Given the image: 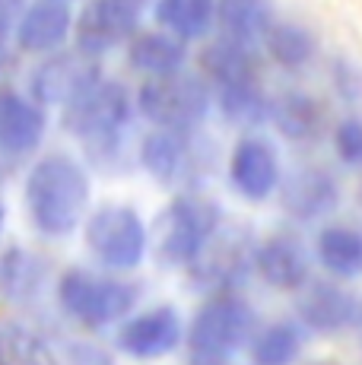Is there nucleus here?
Masks as SVG:
<instances>
[{"label":"nucleus","mask_w":362,"mask_h":365,"mask_svg":"<svg viewBox=\"0 0 362 365\" xmlns=\"http://www.w3.org/2000/svg\"><path fill=\"white\" fill-rule=\"evenodd\" d=\"M200 67H204L207 76L217 83V89L242 86V83L257 80L254 48L239 45V41L226 38V35L204 48V54H200Z\"/></svg>","instance_id":"nucleus-21"},{"label":"nucleus","mask_w":362,"mask_h":365,"mask_svg":"<svg viewBox=\"0 0 362 365\" xmlns=\"http://www.w3.org/2000/svg\"><path fill=\"white\" fill-rule=\"evenodd\" d=\"M45 111L16 93H0V153L26 156L41 143Z\"/></svg>","instance_id":"nucleus-19"},{"label":"nucleus","mask_w":362,"mask_h":365,"mask_svg":"<svg viewBox=\"0 0 362 365\" xmlns=\"http://www.w3.org/2000/svg\"><path fill=\"white\" fill-rule=\"evenodd\" d=\"M93 255L111 270H130L146 255V226L130 207H102L86 222Z\"/></svg>","instance_id":"nucleus-6"},{"label":"nucleus","mask_w":362,"mask_h":365,"mask_svg":"<svg viewBox=\"0 0 362 365\" xmlns=\"http://www.w3.org/2000/svg\"><path fill=\"white\" fill-rule=\"evenodd\" d=\"M137 105L156 128L191 130L210 111V89L200 76L178 70L169 76H150L140 86Z\"/></svg>","instance_id":"nucleus-4"},{"label":"nucleus","mask_w":362,"mask_h":365,"mask_svg":"<svg viewBox=\"0 0 362 365\" xmlns=\"http://www.w3.org/2000/svg\"><path fill=\"white\" fill-rule=\"evenodd\" d=\"M130 121V99L121 83L99 80L71 105H64V128L86 140L111 137Z\"/></svg>","instance_id":"nucleus-7"},{"label":"nucleus","mask_w":362,"mask_h":365,"mask_svg":"<svg viewBox=\"0 0 362 365\" xmlns=\"http://www.w3.org/2000/svg\"><path fill=\"white\" fill-rule=\"evenodd\" d=\"M26 203L32 222L45 235H67L89 203V178L71 156H45L26 178Z\"/></svg>","instance_id":"nucleus-1"},{"label":"nucleus","mask_w":362,"mask_h":365,"mask_svg":"<svg viewBox=\"0 0 362 365\" xmlns=\"http://www.w3.org/2000/svg\"><path fill=\"white\" fill-rule=\"evenodd\" d=\"M58 299L64 305V312L80 321V324L102 327V324L124 318L134 308L137 289L121 283V279L93 277L86 270H67L61 277Z\"/></svg>","instance_id":"nucleus-5"},{"label":"nucleus","mask_w":362,"mask_h":365,"mask_svg":"<svg viewBox=\"0 0 362 365\" xmlns=\"http://www.w3.org/2000/svg\"><path fill=\"white\" fill-rule=\"evenodd\" d=\"M146 0H89L73 26L76 48L93 58L118 48L137 32V19Z\"/></svg>","instance_id":"nucleus-9"},{"label":"nucleus","mask_w":362,"mask_h":365,"mask_svg":"<svg viewBox=\"0 0 362 365\" xmlns=\"http://www.w3.org/2000/svg\"><path fill=\"white\" fill-rule=\"evenodd\" d=\"M302 353V324L274 321L252 336V365H292Z\"/></svg>","instance_id":"nucleus-26"},{"label":"nucleus","mask_w":362,"mask_h":365,"mask_svg":"<svg viewBox=\"0 0 362 365\" xmlns=\"http://www.w3.org/2000/svg\"><path fill=\"white\" fill-rule=\"evenodd\" d=\"M283 163L280 153L264 137H242L229 156V181L232 187L252 203H264L274 197L283 185Z\"/></svg>","instance_id":"nucleus-10"},{"label":"nucleus","mask_w":362,"mask_h":365,"mask_svg":"<svg viewBox=\"0 0 362 365\" xmlns=\"http://www.w3.org/2000/svg\"><path fill=\"white\" fill-rule=\"evenodd\" d=\"M331 89L340 102L359 105L362 102V67L353 64L350 58L331 61Z\"/></svg>","instance_id":"nucleus-30"},{"label":"nucleus","mask_w":362,"mask_h":365,"mask_svg":"<svg viewBox=\"0 0 362 365\" xmlns=\"http://www.w3.org/2000/svg\"><path fill=\"white\" fill-rule=\"evenodd\" d=\"M296 296V314L305 331L333 336L353 327L359 296H353L340 279H309Z\"/></svg>","instance_id":"nucleus-11"},{"label":"nucleus","mask_w":362,"mask_h":365,"mask_svg":"<svg viewBox=\"0 0 362 365\" xmlns=\"http://www.w3.org/2000/svg\"><path fill=\"white\" fill-rule=\"evenodd\" d=\"M353 327L362 334V296L356 299V318H353Z\"/></svg>","instance_id":"nucleus-31"},{"label":"nucleus","mask_w":362,"mask_h":365,"mask_svg":"<svg viewBox=\"0 0 362 365\" xmlns=\"http://www.w3.org/2000/svg\"><path fill=\"white\" fill-rule=\"evenodd\" d=\"M270 105H274V99L264 93L261 80L219 89L222 115H226L232 124H242V128H257V124L270 121Z\"/></svg>","instance_id":"nucleus-27"},{"label":"nucleus","mask_w":362,"mask_h":365,"mask_svg":"<svg viewBox=\"0 0 362 365\" xmlns=\"http://www.w3.org/2000/svg\"><path fill=\"white\" fill-rule=\"evenodd\" d=\"M156 19L178 38H204L217 23V0H159Z\"/></svg>","instance_id":"nucleus-24"},{"label":"nucleus","mask_w":362,"mask_h":365,"mask_svg":"<svg viewBox=\"0 0 362 365\" xmlns=\"http://www.w3.org/2000/svg\"><path fill=\"white\" fill-rule=\"evenodd\" d=\"M73 16L67 0H36L16 23V41L23 51H54L71 35Z\"/></svg>","instance_id":"nucleus-18"},{"label":"nucleus","mask_w":362,"mask_h":365,"mask_svg":"<svg viewBox=\"0 0 362 365\" xmlns=\"http://www.w3.org/2000/svg\"><path fill=\"white\" fill-rule=\"evenodd\" d=\"M270 121L276 133L289 143H311L327 128L324 105L305 89H286L270 105Z\"/></svg>","instance_id":"nucleus-16"},{"label":"nucleus","mask_w":362,"mask_h":365,"mask_svg":"<svg viewBox=\"0 0 362 365\" xmlns=\"http://www.w3.org/2000/svg\"><path fill=\"white\" fill-rule=\"evenodd\" d=\"M311 365H331V362H311Z\"/></svg>","instance_id":"nucleus-36"},{"label":"nucleus","mask_w":362,"mask_h":365,"mask_svg":"<svg viewBox=\"0 0 362 365\" xmlns=\"http://www.w3.org/2000/svg\"><path fill=\"white\" fill-rule=\"evenodd\" d=\"M0 229H4V203H0Z\"/></svg>","instance_id":"nucleus-34"},{"label":"nucleus","mask_w":362,"mask_h":365,"mask_svg":"<svg viewBox=\"0 0 362 365\" xmlns=\"http://www.w3.org/2000/svg\"><path fill=\"white\" fill-rule=\"evenodd\" d=\"M0 365H58L51 346L29 327L0 321Z\"/></svg>","instance_id":"nucleus-28"},{"label":"nucleus","mask_w":362,"mask_h":365,"mask_svg":"<svg viewBox=\"0 0 362 365\" xmlns=\"http://www.w3.org/2000/svg\"><path fill=\"white\" fill-rule=\"evenodd\" d=\"M359 207H362V181H359Z\"/></svg>","instance_id":"nucleus-35"},{"label":"nucleus","mask_w":362,"mask_h":365,"mask_svg":"<svg viewBox=\"0 0 362 365\" xmlns=\"http://www.w3.org/2000/svg\"><path fill=\"white\" fill-rule=\"evenodd\" d=\"M257 318L254 308L232 292H219L194 314L187 343L200 359H229L245 343H252Z\"/></svg>","instance_id":"nucleus-3"},{"label":"nucleus","mask_w":362,"mask_h":365,"mask_svg":"<svg viewBox=\"0 0 362 365\" xmlns=\"http://www.w3.org/2000/svg\"><path fill=\"white\" fill-rule=\"evenodd\" d=\"M331 140L337 163L362 172V115H343L333 124Z\"/></svg>","instance_id":"nucleus-29"},{"label":"nucleus","mask_w":362,"mask_h":365,"mask_svg":"<svg viewBox=\"0 0 362 365\" xmlns=\"http://www.w3.org/2000/svg\"><path fill=\"white\" fill-rule=\"evenodd\" d=\"M185 38L172 32H140L128 48V61L146 76H169L185 67Z\"/></svg>","instance_id":"nucleus-22"},{"label":"nucleus","mask_w":362,"mask_h":365,"mask_svg":"<svg viewBox=\"0 0 362 365\" xmlns=\"http://www.w3.org/2000/svg\"><path fill=\"white\" fill-rule=\"evenodd\" d=\"M318 264L340 283L362 277V226L356 222H327L315 238Z\"/></svg>","instance_id":"nucleus-17"},{"label":"nucleus","mask_w":362,"mask_h":365,"mask_svg":"<svg viewBox=\"0 0 362 365\" xmlns=\"http://www.w3.org/2000/svg\"><path fill=\"white\" fill-rule=\"evenodd\" d=\"M264 48H267L270 61L276 67L289 70V73H299L318 58V38L309 26L292 23V19H283V23L270 26V32L264 35Z\"/></svg>","instance_id":"nucleus-23"},{"label":"nucleus","mask_w":362,"mask_h":365,"mask_svg":"<svg viewBox=\"0 0 362 365\" xmlns=\"http://www.w3.org/2000/svg\"><path fill=\"white\" fill-rule=\"evenodd\" d=\"M181 340V318L175 308H152L130 318L118 334V346L134 359H159L169 356Z\"/></svg>","instance_id":"nucleus-15"},{"label":"nucleus","mask_w":362,"mask_h":365,"mask_svg":"<svg viewBox=\"0 0 362 365\" xmlns=\"http://www.w3.org/2000/svg\"><path fill=\"white\" fill-rule=\"evenodd\" d=\"M99 80H102L99 61L76 48V51H67V54H54L51 61H45L36 70L32 93L45 105H71L76 96H83Z\"/></svg>","instance_id":"nucleus-12"},{"label":"nucleus","mask_w":362,"mask_h":365,"mask_svg":"<svg viewBox=\"0 0 362 365\" xmlns=\"http://www.w3.org/2000/svg\"><path fill=\"white\" fill-rule=\"evenodd\" d=\"M217 23L226 38L239 45H264V35L274 26L267 0H217Z\"/></svg>","instance_id":"nucleus-20"},{"label":"nucleus","mask_w":362,"mask_h":365,"mask_svg":"<svg viewBox=\"0 0 362 365\" xmlns=\"http://www.w3.org/2000/svg\"><path fill=\"white\" fill-rule=\"evenodd\" d=\"M219 207L197 194H181L159 220V257L172 267H191L219 232Z\"/></svg>","instance_id":"nucleus-2"},{"label":"nucleus","mask_w":362,"mask_h":365,"mask_svg":"<svg viewBox=\"0 0 362 365\" xmlns=\"http://www.w3.org/2000/svg\"><path fill=\"white\" fill-rule=\"evenodd\" d=\"M191 267L197 270V283L226 292L254 267V245L245 232H235V229L226 235L217 232Z\"/></svg>","instance_id":"nucleus-14"},{"label":"nucleus","mask_w":362,"mask_h":365,"mask_svg":"<svg viewBox=\"0 0 362 365\" xmlns=\"http://www.w3.org/2000/svg\"><path fill=\"white\" fill-rule=\"evenodd\" d=\"M187 130H169L159 128L156 133L143 140L140 146V163L146 172L156 175L159 181H175L187 165Z\"/></svg>","instance_id":"nucleus-25"},{"label":"nucleus","mask_w":362,"mask_h":365,"mask_svg":"<svg viewBox=\"0 0 362 365\" xmlns=\"http://www.w3.org/2000/svg\"><path fill=\"white\" fill-rule=\"evenodd\" d=\"M4 64H10V51H6L4 38H0V67H4Z\"/></svg>","instance_id":"nucleus-32"},{"label":"nucleus","mask_w":362,"mask_h":365,"mask_svg":"<svg viewBox=\"0 0 362 365\" xmlns=\"http://www.w3.org/2000/svg\"><path fill=\"white\" fill-rule=\"evenodd\" d=\"M276 194L283 200V210L296 222H318L340 207L343 185H340L337 172H331L327 165L305 163L283 175V185Z\"/></svg>","instance_id":"nucleus-8"},{"label":"nucleus","mask_w":362,"mask_h":365,"mask_svg":"<svg viewBox=\"0 0 362 365\" xmlns=\"http://www.w3.org/2000/svg\"><path fill=\"white\" fill-rule=\"evenodd\" d=\"M194 365H226V359H200V362H194Z\"/></svg>","instance_id":"nucleus-33"},{"label":"nucleus","mask_w":362,"mask_h":365,"mask_svg":"<svg viewBox=\"0 0 362 365\" xmlns=\"http://www.w3.org/2000/svg\"><path fill=\"white\" fill-rule=\"evenodd\" d=\"M254 270L270 289L280 292H299L311 279L309 251L289 232L267 235L254 245Z\"/></svg>","instance_id":"nucleus-13"}]
</instances>
